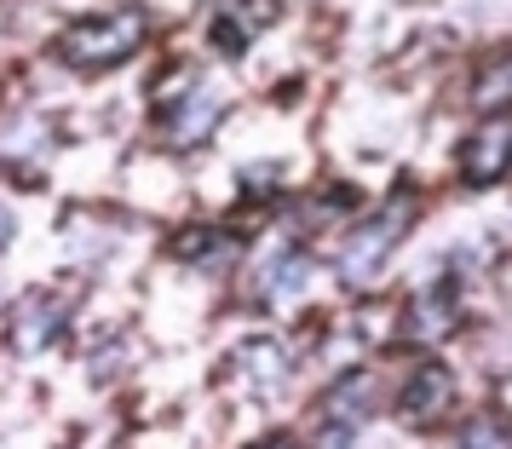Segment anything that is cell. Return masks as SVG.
Returning a JSON list of instances; mask_svg holds the SVG:
<instances>
[{"instance_id": "cell-11", "label": "cell", "mask_w": 512, "mask_h": 449, "mask_svg": "<svg viewBox=\"0 0 512 449\" xmlns=\"http://www.w3.org/2000/svg\"><path fill=\"white\" fill-rule=\"evenodd\" d=\"M173 260H185L190 271H219V265L236 260V237L213 231V225H190L173 237Z\"/></svg>"}, {"instance_id": "cell-10", "label": "cell", "mask_w": 512, "mask_h": 449, "mask_svg": "<svg viewBox=\"0 0 512 449\" xmlns=\"http://www.w3.org/2000/svg\"><path fill=\"white\" fill-rule=\"evenodd\" d=\"M305 283H311V254H300V248H277V254L248 277V300H259V306H282V300H294Z\"/></svg>"}, {"instance_id": "cell-15", "label": "cell", "mask_w": 512, "mask_h": 449, "mask_svg": "<svg viewBox=\"0 0 512 449\" xmlns=\"http://www.w3.org/2000/svg\"><path fill=\"white\" fill-rule=\"evenodd\" d=\"M127 357H133V346H127V340H116V346L93 352V380H98V386H110L116 375H127Z\"/></svg>"}, {"instance_id": "cell-13", "label": "cell", "mask_w": 512, "mask_h": 449, "mask_svg": "<svg viewBox=\"0 0 512 449\" xmlns=\"http://www.w3.org/2000/svg\"><path fill=\"white\" fill-rule=\"evenodd\" d=\"M242 202H265V196H282V167L277 162H248L242 173Z\"/></svg>"}, {"instance_id": "cell-9", "label": "cell", "mask_w": 512, "mask_h": 449, "mask_svg": "<svg viewBox=\"0 0 512 449\" xmlns=\"http://www.w3.org/2000/svg\"><path fill=\"white\" fill-rule=\"evenodd\" d=\"M507 150H512V127L501 116H489L472 139H466L461 150V173H466V185L472 190H489L501 173H507Z\"/></svg>"}, {"instance_id": "cell-1", "label": "cell", "mask_w": 512, "mask_h": 449, "mask_svg": "<svg viewBox=\"0 0 512 449\" xmlns=\"http://www.w3.org/2000/svg\"><path fill=\"white\" fill-rule=\"evenodd\" d=\"M409 225H415V190H397L392 202L374 213L363 231H351V242L340 248V260H334L340 283L346 288H374L380 283V271H386V260H392V248L409 237Z\"/></svg>"}, {"instance_id": "cell-8", "label": "cell", "mask_w": 512, "mask_h": 449, "mask_svg": "<svg viewBox=\"0 0 512 449\" xmlns=\"http://www.w3.org/2000/svg\"><path fill=\"white\" fill-rule=\"evenodd\" d=\"M374 398H380L374 369H346V375H334V380H328V392H323V426L363 432L369 415H374Z\"/></svg>"}, {"instance_id": "cell-5", "label": "cell", "mask_w": 512, "mask_h": 449, "mask_svg": "<svg viewBox=\"0 0 512 449\" xmlns=\"http://www.w3.org/2000/svg\"><path fill=\"white\" fill-rule=\"evenodd\" d=\"M231 363V375L242 392H254V398H271L282 380L294 375V352L282 346L277 334H248V340H236V352L225 357Z\"/></svg>"}, {"instance_id": "cell-17", "label": "cell", "mask_w": 512, "mask_h": 449, "mask_svg": "<svg viewBox=\"0 0 512 449\" xmlns=\"http://www.w3.org/2000/svg\"><path fill=\"white\" fill-rule=\"evenodd\" d=\"M317 449H357V432H346V426H323Z\"/></svg>"}, {"instance_id": "cell-12", "label": "cell", "mask_w": 512, "mask_h": 449, "mask_svg": "<svg viewBox=\"0 0 512 449\" xmlns=\"http://www.w3.org/2000/svg\"><path fill=\"white\" fill-rule=\"evenodd\" d=\"M208 41H213V52L242 58V52H248V41H254V29L236 18V6H219V12H213V24H208Z\"/></svg>"}, {"instance_id": "cell-4", "label": "cell", "mask_w": 512, "mask_h": 449, "mask_svg": "<svg viewBox=\"0 0 512 449\" xmlns=\"http://www.w3.org/2000/svg\"><path fill=\"white\" fill-rule=\"evenodd\" d=\"M455 323H461V283L443 271V277H432V283L409 300V311H403V329H397V334H403L409 346H438V340H449V334H455Z\"/></svg>"}, {"instance_id": "cell-16", "label": "cell", "mask_w": 512, "mask_h": 449, "mask_svg": "<svg viewBox=\"0 0 512 449\" xmlns=\"http://www.w3.org/2000/svg\"><path fill=\"white\" fill-rule=\"evenodd\" d=\"M461 449H507V432H501L495 415H478V421L461 432Z\"/></svg>"}, {"instance_id": "cell-7", "label": "cell", "mask_w": 512, "mask_h": 449, "mask_svg": "<svg viewBox=\"0 0 512 449\" xmlns=\"http://www.w3.org/2000/svg\"><path fill=\"white\" fill-rule=\"evenodd\" d=\"M64 311L70 306H64L58 294H47V288L24 294V300L12 306V323H6V329H12V346H18V352H47L52 340L64 334V323H70Z\"/></svg>"}, {"instance_id": "cell-14", "label": "cell", "mask_w": 512, "mask_h": 449, "mask_svg": "<svg viewBox=\"0 0 512 449\" xmlns=\"http://www.w3.org/2000/svg\"><path fill=\"white\" fill-rule=\"evenodd\" d=\"M507 81H512L507 64H489V70L478 75V87H472V104H478V110H501V98H507Z\"/></svg>"}, {"instance_id": "cell-19", "label": "cell", "mask_w": 512, "mask_h": 449, "mask_svg": "<svg viewBox=\"0 0 512 449\" xmlns=\"http://www.w3.org/2000/svg\"><path fill=\"white\" fill-rule=\"evenodd\" d=\"M6 248H12V213L0 208V254H6Z\"/></svg>"}, {"instance_id": "cell-3", "label": "cell", "mask_w": 512, "mask_h": 449, "mask_svg": "<svg viewBox=\"0 0 512 449\" xmlns=\"http://www.w3.org/2000/svg\"><path fill=\"white\" fill-rule=\"evenodd\" d=\"M225 116V87H213V81H173L162 93V133L167 144H202L219 127Z\"/></svg>"}, {"instance_id": "cell-18", "label": "cell", "mask_w": 512, "mask_h": 449, "mask_svg": "<svg viewBox=\"0 0 512 449\" xmlns=\"http://www.w3.org/2000/svg\"><path fill=\"white\" fill-rule=\"evenodd\" d=\"M236 18H242L248 29H259V24H271V18H277V6H236Z\"/></svg>"}, {"instance_id": "cell-6", "label": "cell", "mask_w": 512, "mask_h": 449, "mask_svg": "<svg viewBox=\"0 0 512 449\" xmlns=\"http://www.w3.org/2000/svg\"><path fill=\"white\" fill-rule=\"evenodd\" d=\"M449 403H455V375H449L443 363H420L415 375L403 380V392H397V421L403 426H438Z\"/></svg>"}, {"instance_id": "cell-2", "label": "cell", "mask_w": 512, "mask_h": 449, "mask_svg": "<svg viewBox=\"0 0 512 449\" xmlns=\"http://www.w3.org/2000/svg\"><path fill=\"white\" fill-rule=\"evenodd\" d=\"M144 47V18L139 12H110V18H87V24H70L58 35V64L70 70H116L133 52Z\"/></svg>"}, {"instance_id": "cell-20", "label": "cell", "mask_w": 512, "mask_h": 449, "mask_svg": "<svg viewBox=\"0 0 512 449\" xmlns=\"http://www.w3.org/2000/svg\"><path fill=\"white\" fill-rule=\"evenodd\" d=\"M254 449H294L288 438H265V444H254Z\"/></svg>"}]
</instances>
